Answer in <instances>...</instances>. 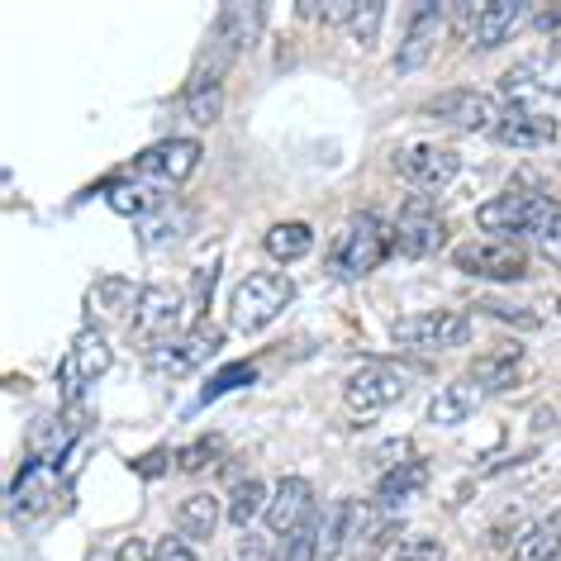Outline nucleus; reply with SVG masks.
I'll list each match as a JSON object with an SVG mask.
<instances>
[{"mask_svg":"<svg viewBox=\"0 0 561 561\" xmlns=\"http://www.w3.org/2000/svg\"><path fill=\"white\" fill-rule=\"evenodd\" d=\"M390 248H396V233H390L381 219L376 215H353L347 219V229L339 233V243H333V252H329V266L343 280H357V276L376 272V266L390 257Z\"/></svg>","mask_w":561,"mask_h":561,"instance_id":"nucleus-1","label":"nucleus"},{"mask_svg":"<svg viewBox=\"0 0 561 561\" xmlns=\"http://www.w3.org/2000/svg\"><path fill=\"white\" fill-rule=\"evenodd\" d=\"M290 296H296L290 276H280V272H248V276L233 286V296H229L233 329H238V333H262V329L272 324V319L290 305Z\"/></svg>","mask_w":561,"mask_h":561,"instance_id":"nucleus-2","label":"nucleus"},{"mask_svg":"<svg viewBox=\"0 0 561 561\" xmlns=\"http://www.w3.org/2000/svg\"><path fill=\"white\" fill-rule=\"evenodd\" d=\"M557 209L561 205L547 191L518 186V191H504V195H495V201H485L481 209H476V224L495 238H518V233H538Z\"/></svg>","mask_w":561,"mask_h":561,"instance_id":"nucleus-3","label":"nucleus"},{"mask_svg":"<svg viewBox=\"0 0 561 561\" xmlns=\"http://www.w3.org/2000/svg\"><path fill=\"white\" fill-rule=\"evenodd\" d=\"M390 333H396V343L414 347V353H447V347L471 343V319L457 310H428V314L400 319Z\"/></svg>","mask_w":561,"mask_h":561,"instance_id":"nucleus-4","label":"nucleus"},{"mask_svg":"<svg viewBox=\"0 0 561 561\" xmlns=\"http://www.w3.org/2000/svg\"><path fill=\"white\" fill-rule=\"evenodd\" d=\"M181 310H186V296H181V290H172V286H144V290H138V300H134L129 339L162 347L176 333Z\"/></svg>","mask_w":561,"mask_h":561,"instance_id":"nucleus-5","label":"nucleus"},{"mask_svg":"<svg viewBox=\"0 0 561 561\" xmlns=\"http://www.w3.org/2000/svg\"><path fill=\"white\" fill-rule=\"evenodd\" d=\"M457 272L481 276V280H518L528 272V252L514 243V238H481V243H467L453 252Z\"/></svg>","mask_w":561,"mask_h":561,"instance_id":"nucleus-6","label":"nucleus"},{"mask_svg":"<svg viewBox=\"0 0 561 561\" xmlns=\"http://www.w3.org/2000/svg\"><path fill=\"white\" fill-rule=\"evenodd\" d=\"M396 172L410 186H419V195H428V191L453 186L461 172V158H457V148H443V144H410L396 152Z\"/></svg>","mask_w":561,"mask_h":561,"instance_id":"nucleus-7","label":"nucleus"},{"mask_svg":"<svg viewBox=\"0 0 561 561\" xmlns=\"http://www.w3.org/2000/svg\"><path fill=\"white\" fill-rule=\"evenodd\" d=\"M447 238V224L438 215V205L428 195H410L400 205V219H396V248L404 257H433Z\"/></svg>","mask_w":561,"mask_h":561,"instance_id":"nucleus-8","label":"nucleus"},{"mask_svg":"<svg viewBox=\"0 0 561 561\" xmlns=\"http://www.w3.org/2000/svg\"><path fill=\"white\" fill-rule=\"evenodd\" d=\"M424 115L453 124V129H467V134H476V129H490V134H495V124L504 119L495 95H481V91H467V87L433 95V101L424 105Z\"/></svg>","mask_w":561,"mask_h":561,"instance_id":"nucleus-9","label":"nucleus"},{"mask_svg":"<svg viewBox=\"0 0 561 561\" xmlns=\"http://www.w3.org/2000/svg\"><path fill=\"white\" fill-rule=\"evenodd\" d=\"M195 162H201V144H195V138H162V144L138 152L134 172L144 176L148 186H181V181L195 172Z\"/></svg>","mask_w":561,"mask_h":561,"instance_id":"nucleus-10","label":"nucleus"},{"mask_svg":"<svg viewBox=\"0 0 561 561\" xmlns=\"http://www.w3.org/2000/svg\"><path fill=\"white\" fill-rule=\"evenodd\" d=\"M443 30H447V5H438V0H424V5L414 10L410 20V34H404V44L396 53V72H419L433 48L443 44Z\"/></svg>","mask_w":561,"mask_h":561,"instance_id":"nucleus-11","label":"nucleus"},{"mask_svg":"<svg viewBox=\"0 0 561 561\" xmlns=\"http://www.w3.org/2000/svg\"><path fill=\"white\" fill-rule=\"evenodd\" d=\"M343 396L357 414H381L404 396V376L396 367H386V362H367V367L343 386Z\"/></svg>","mask_w":561,"mask_h":561,"instance_id":"nucleus-12","label":"nucleus"},{"mask_svg":"<svg viewBox=\"0 0 561 561\" xmlns=\"http://www.w3.org/2000/svg\"><path fill=\"white\" fill-rule=\"evenodd\" d=\"M219 343H224V333H219L215 324H195V329L181 333L176 343L158 347L152 367L167 371V376H186V371H195V367H205V362L219 353Z\"/></svg>","mask_w":561,"mask_h":561,"instance_id":"nucleus-13","label":"nucleus"},{"mask_svg":"<svg viewBox=\"0 0 561 561\" xmlns=\"http://www.w3.org/2000/svg\"><path fill=\"white\" fill-rule=\"evenodd\" d=\"M310 510H314L310 481H305V476H286V481H276L272 504H266V528L280 533V538H290L296 528L310 524Z\"/></svg>","mask_w":561,"mask_h":561,"instance_id":"nucleus-14","label":"nucleus"},{"mask_svg":"<svg viewBox=\"0 0 561 561\" xmlns=\"http://www.w3.org/2000/svg\"><path fill=\"white\" fill-rule=\"evenodd\" d=\"M105 371H110V343L95 329H81L77 343H72V353H67V381H62V390H67V396H81V386H91L95 376H105Z\"/></svg>","mask_w":561,"mask_h":561,"instance_id":"nucleus-15","label":"nucleus"},{"mask_svg":"<svg viewBox=\"0 0 561 561\" xmlns=\"http://www.w3.org/2000/svg\"><path fill=\"white\" fill-rule=\"evenodd\" d=\"M528 0H490L476 15V48H500L504 38L518 34V24L528 20Z\"/></svg>","mask_w":561,"mask_h":561,"instance_id":"nucleus-16","label":"nucleus"},{"mask_svg":"<svg viewBox=\"0 0 561 561\" xmlns=\"http://www.w3.org/2000/svg\"><path fill=\"white\" fill-rule=\"evenodd\" d=\"M229 62V58H224ZM224 62L215 58H205L201 67H195V77H191V87H186V110H191V119L195 124H215L219 119V110H224Z\"/></svg>","mask_w":561,"mask_h":561,"instance_id":"nucleus-17","label":"nucleus"},{"mask_svg":"<svg viewBox=\"0 0 561 561\" xmlns=\"http://www.w3.org/2000/svg\"><path fill=\"white\" fill-rule=\"evenodd\" d=\"M262 10L257 0H229V5H219V44L229 53H243L257 44L262 34Z\"/></svg>","mask_w":561,"mask_h":561,"instance_id":"nucleus-18","label":"nucleus"},{"mask_svg":"<svg viewBox=\"0 0 561 561\" xmlns=\"http://www.w3.org/2000/svg\"><path fill=\"white\" fill-rule=\"evenodd\" d=\"M518 371H524V353L518 347H500V353H485L471 362V386L481 396H500V390H510L518 381Z\"/></svg>","mask_w":561,"mask_h":561,"instance_id":"nucleus-19","label":"nucleus"},{"mask_svg":"<svg viewBox=\"0 0 561 561\" xmlns=\"http://www.w3.org/2000/svg\"><path fill=\"white\" fill-rule=\"evenodd\" d=\"M495 138L504 148H542V144L557 138V119L528 115V110H510V115L495 124Z\"/></svg>","mask_w":561,"mask_h":561,"instance_id":"nucleus-20","label":"nucleus"},{"mask_svg":"<svg viewBox=\"0 0 561 561\" xmlns=\"http://www.w3.org/2000/svg\"><path fill=\"white\" fill-rule=\"evenodd\" d=\"M424 485H428V467H424V461H410V467H390V471L381 476V485H376V504H381L386 514H396L400 504H410Z\"/></svg>","mask_w":561,"mask_h":561,"instance_id":"nucleus-21","label":"nucleus"},{"mask_svg":"<svg viewBox=\"0 0 561 561\" xmlns=\"http://www.w3.org/2000/svg\"><path fill=\"white\" fill-rule=\"evenodd\" d=\"M476 404H481V390H476L471 381H453V386H443L438 396L428 400V424L433 428H453V424H461V419H471Z\"/></svg>","mask_w":561,"mask_h":561,"instance_id":"nucleus-22","label":"nucleus"},{"mask_svg":"<svg viewBox=\"0 0 561 561\" xmlns=\"http://www.w3.org/2000/svg\"><path fill=\"white\" fill-rule=\"evenodd\" d=\"M262 248H266V257L272 262H300L305 252L314 248V229L305 219H286V224H272L266 229V238H262Z\"/></svg>","mask_w":561,"mask_h":561,"instance_id":"nucleus-23","label":"nucleus"},{"mask_svg":"<svg viewBox=\"0 0 561 561\" xmlns=\"http://www.w3.org/2000/svg\"><path fill=\"white\" fill-rule=\"evenodd\" d=\"M561 557V518H542L528 533H518L510 561H557Z\"/></svg>","mask_w":561,"mask_h":561,"instance_id":"nucleus-24","label":"nucleus"},{"mask_svg":"<svg viewBox=\"0 0 561 561\" xmlns=\"http://www.w3.org/2000/svg\"><path fill=\"white\" fill-rule=\"evenodd\" d=\"M219 518H224V510L215 495H191V500H181V510H176V528H181V538H215Z\"/></svg>","mask_w":561,"mask_h":561,"instance_id":"nucleus-25","label":"nucleus"},{"mask_svg":"<svg viewBox=\"0 0 561 561\" xmlns=\"http://www.w3.org/2000/svg\"><path fill=\"white\" fill-rule=\"evenodd\" d=\"M353 518H357V504L353 500H339L329 504V514L319 518V557H339L347 542H353Z\"/></svg>","mask_w":561,"mask_h":561,"instance_id":"nucleus-26","label":"nucleus"},{"mask_svg":"<svg viewBox=\"0 0 561 561\" xmlns=\"http://www.w3.org/2000/svg\"><path fill=\"white\" fill-rule=\"evenodd\" d=\"M266 504H272V495H266V485L252 476V481H238L233 495H229V518L238 528H252V518L266 514Z\"/></svg>","mask_w":561,"mask_h":561,"instance_id":"nucleus-27","label":"nucleus"},{"mask_svg":"<svg viewBox=\"0 0 561 561\" xmlns=\"http://www.w3.org/2000/svg\"><path fill=\"white\" fill-rule=\"evenodd\" d=\"M191 224H195L191 209H181V215H176V205H158V209H152V215L144 219V243L158 248V243H167V238H181V233L191 229Z\"/></svg>","mask_w":561,"mask_h":561,"instance_id":"nucleus-28","label":"nucleus"},{"mask_svg":"<svg viewBox=\"0 0 561 561\" xmlns=\"http://www.w3.org/2000/svg\"><path fill=\"white\" fill-rule=\"evenodd\" d=\"M252 381H257V367H252V362H229V367H219L215 376H209V386L201 390L195 410L209 404V400H219V396H229V390H238V386H252Z\"/></svg>","mask_w":561,"mask_h":561,"instance_id":"nucleus-29","label":"nucleus"},{"mask_svg":"<svg viewBox=\"0 0 561 561\" xmlns=\"http://www.w3.org/2000/svg\"><path fill=\"white\" fill-rule=\"evenodd\" d=\"M110 205H115V215H138V219H148L152 209H158V195H152V186L144 181H124V186L110 191Z\"/></svg>","mask_w":561,"mask_h":561,"instance_id":"nucleus-30","label":"nucleus"},{"mask_svg":"<svg viewBox=\"0 0 561 561\" xmlns=\"http://www.w3.org/2000/svg\"><path fill=\"white\" fill-rule=\"evenodd\" d=\"M381 24H386V0H357V10H353V38L362 48H371L376 38H381Z\"/></svg>","mask_w":561,"mask_h":561,"instance_id":"nucleus-31","label":"nucleus"},{"mask_svg":"<svg viewBox=\"0 0 561 561\" xmlns=\"http://www.w3.org/2000/svg\"><path fill=\"white\" fill-rule=\"evenodd\" d=\"M272 561H319V524H314V518L305 528L290 533V538H280Z\"/></svg>","mask_w":561,"mask_h":561,"instance_id":"nucleus-32","label":"nucleus"},{"mask_svg":"<svg viewBox=\"0 0 561 561\" xmlns=\"http://www.w3.org/2000/svg\"><path fill=\"white\" fill-rule=\"evenodd\" d=\"M215 457H219V438H215V433H205V438H195L191 447H181V453H176V471L195 476V471L215 467Z\"/></svg>","mask_w":561,"mask_h":561,"instance_id":"nucleus-33","label":"nucleus"},{"mask_svg":"<svg viewBox=\"0 0 561 561\" xmlns=\"http://www.w3.org/2000/svg\"><path fill=\"white\" fill-rule=\"evenodd\" d=\"M481 314H495L500 324H514V329H542V319L533 314V310H524V305H510V300H481Z\"/></svg>","mask_w":561,"mask_h":561,"instance_id":"nucleus-34","label":"nucleus"},{"mask_svg":"<svg viewBox=\"0 0 561 561\" xmlns=\"http://www.w3.org/2000/svg\"><path fill=\"white\" fill-rule=\"evenodd\" d=\"M443 542L438 538H404L396 547V561H443Z\"/></svg>","mask_w":561,"mask_h":561,"instance_id":"nucleus-35","label":"nucleus"},{"mask_svg":"<svg viewBox=\"0 0 561 561\" xmlns=\"http://www.w3.org/2000/svg\"><path fill=\"white\" fill-rule=\"evenodd\" d=\"M533 243H538V252H542L547 262H552V266H561V209H557V215L542 224L538 233H533Z\"/></svg>","mask_w":561,"mask_h":561,"instance_id":"nucleus-36","label":"nucleus"},{"mask_svg":"<svg viewBox=\"0 0 561 561\" xmlns=\"http://www.w3.org/2000/svg\"><path fill=\"white\" fill-rule=\"evenodd\" d=\"M152 561H195V547L172 533V538H162L158 547H152Z\"/></svg>","mask_w":561,"mask_h":561,"instance_id":"nucleus-37","label":"nucleus"},{"mask_svg":"<svg viewBox=\"0 0 561 561\" xmlns=\"http://www.w3.org/2000/svg\"><path fill=\"white\" fill-rule=\"evenodd\" d=\"M167 461H176V457H172V453H148V457H138V461H134V471L152 481V476H162V471H167Z\"/></svg>","mask_w":561,"mask_h":561,"instance_id":"nucleus-38","label":"nucleus"},{"mask_svg":"<svg viewBox=\"0 0 561 561\" xmlns=\"http://www.w3.org/2000/svg\"><path fill=\"white\" fill-rule=\"evenodd\" d=\"M148 557H152V547L144 538H129V542L119 547V561H148Z\"/></svg>","mask_w":561,"mask_h":561,"instance_id":"nucleus-39","label":"nucleus"},{"mask_svg":"<svg viewBox=\"0 0 561 561\" xmlns=\"http://www.w3.org/2000/svg\"><path fill=\"white\" fill-rule=\"evenodd\" d=\"M552 53H557V58H561V34H557V44H552Z\"/></svg>","mask_w":561,"mask_h":561,"instance_id":"nucleus-40","label":"nucleus"},{"mask_svg":"<svg viewBox=\"0 0 561 561\" xmlns=\"http://www.w3.org/2000/svg\"><path fill=\"white\" fill-rule=\"evenodd\" d=\"M557 314H561V300H557Z\"/></svg>","mask_w":561,"mask_h":561,"instance_id":"nucleus-41","label":"nucleus"}]
</instances>
